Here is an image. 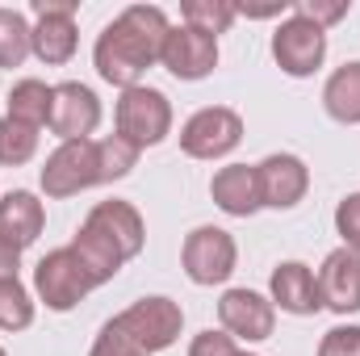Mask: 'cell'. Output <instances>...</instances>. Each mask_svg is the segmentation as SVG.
<instances>
[{"mask_svg":"<svg viewBox=\"0 0 360 356\" xmlns=\"http://www.w3.org/2000/svg\"><path fill=\"white\" fill-rule=\"evenodd\" d=\"M46 227V210L30 189H13L0 197V239L13 243L17 252H25Z\"/></svg>","mask_w":360,"mask_h":356,"instance_id":"cell-17","label":"cell"},{"mask_svg":"<svg viewBox=\"0 0 360 356\" xmlns=\"http://www.w3.org/2000/svg\"><path fill=\"white\" fill-rule=\"evenodd\" d=\"M63 143H76V139H89L92 130L101 126V101L89 84L80 80H68V84H55V105H51V122H46Z\"/></svg>","mask_w":360,"mask_h":356,"instance_id":"cell-12","label":"cell"},{"mask_svg":"<svg viewBox=\"0 0 360 356\" xmlns=\"http://www.w3.org/2000/svg\"><path fill=\"white\" fill-rule=\"evenodd\" d=\"M272 59L285 76H314L327 59V30H319L306 17H285L272 34Z\"/></svg>","mask_w":360,"mask_h":356,"instance_id":"cell-5","label":"cell"},{"mask_svg":"<svg viewBox=\"0 0 360 356\" xmlns=\"http://www.w3.org/2000/svg\"><path fill=\"white\" fill-rule=\"evenodd\" d=\"M84 222L96 227V231H105V235L122 248V256H126V260H134V256L143 252V243H147L143 214H139L130 201H117V197H113V201H96Z\"/></svg>","mask_w":360,"mask_h":356,"instance_id":"cell-16","label":"cell"},{"mask_svg":"<svg viewBox=\"0 0 360 356\" xmlns=\"http://www.w3.org/2000/svg\"><path fill=\"white\" fill-rule=\"evenodd\" d=\"M348 0H297L293 4V13L297 17H306V21H314L319 30H327V25H335V21H344L348 17Z\"/></svg>","mask_w":360,"mask_h":356,"instance_id":"cell-27","label":"cell"},{"mask_svg":"<svg viewBox=\"0 0 360 356\" xmlns=\"http://www.w3.org/2000/svg\"><path fill=\"white\" fill-rule=\"evenodd\" d=\"M168 34H172V25H168V13L160 4H130V8H122L101 30V38L92 46V63H96L101 80L122 92L134 89L143 80V72L151 63H160Z\"/></svg>","mask_w":360,"mask_h":356,"instance_id":"cell-1","label":"cell"},{"mask_svg":"<svg viewBox=\"0 0 360 356\" xmlns=\"http://www.w3.org/2000/svg\"><path fill=\"white\" fill-rule=\"evenodd\" d=\"M0 356H4V348H0Z\"/></svg>","mask_w":360,"mask_h":356,"instance_id":"cell-34","label":"cell"},{"mask_svg":"<svg viewBox=\"0 0 360 356\" xmlns=\"http://www.w3.org/2000/svg\"><path fill=\"white\" fill-rule=\"evenodd\" d=\"M235 260H239V248H235L231 231H222V227L188 231L184 252H180V265L193 285H222L235 272Z\"/></svg>","mask_w":360,"mask_h":356,"instance_id":"cell-6","label":"cell"},{"mask_svg":"<svg viewBox=\"0 0 360 356\" xmlns=\"http://www.w3.org/2000/svg\"><path fill=\"white\" fill-rule=\"evenodd\" d=\"M239 356H256V352H239Z\"/></svg>","mask_w":360,"mask_h":356,"instance_id":"cell-33","label":"cell"},{"mask_svg":"<svg viewBox=\"0 0 360 356\" xmlns=\"http://www.w3.org/2000/svg\"><path fill=\"white\" fill-rule=\"evenodd\" d=\"M34 55V25L17 8H0V68H21Z\"/></svg>","mask_w":360,"mask_h":356,"instance_id":"cell-22","label":"cell"},{"mask_svg":"<svg viewBox=\"0 0 360 356\" xmlns=\"http://www.w3.org/2000/svg\"><path fill=\"white\" fill-rule=\"evenodd\" d=\"M38 155V130L17 122V117H0V164L4 168H21Z\"/></svg>","mask_w":360,"mask_h":356,"instance_id":"cell-24","label":"cell"},{"mask_svg":"<svg viewBox=\"0 0 360 356\" xmlns=\"http://www.w3.org/2000/svg\"><path fill=\"white\" fill-rule=\"evenodd\" d=\"M218 319H222L226 336L260 344V340H269L272 327H276V306L264 293H256V289H226L222 302H218Z\"/></svg>","mask_w":360,"mask_h":356,"instance_id":"cell-10","label":"cell"},{"mask_svg":"<svg viewBox=\"0 0 360 356\" xmlns=\"http://www.w3.org/2000/svg\"><path fill=\"white\" fill-rule=\"evenodd\" d=\"M17 268H21V252H17L13 243H4V239H0V281L17 276Z\"/></svg>","mask_w":360,"mask_h":356,"instance_id":"cell-32","label":"cell"},{"mask_svg":"<svg viewBox=\"0 0 360 356\" xmlns=\"http://www.w3.org/2000/svg\"><path fill=\"white\" fill-rule=\"evenodd\" d=\"M319 293L323 306L335 314H356L360 310V252L335 248L319 268Z\"/></svg>","mask_w":360,"mask_h":356,"instance_id":"cell-14","label":"cell"},{"mask_svg":"<svg viewBox=\"0 0 360 356\" xmlns=\"http://www.w3.org/2000/svg\"><path fill=\"white\" fill-rule=\"evenodd\" d=\"M92 184H101L96 168V139H76V143H59L46 164H42V189L46 197H76Z\"/></svg>","mask_w":360,"mask_h":356,"instance_id":"cell-7","label":"cell"},{"mask_svg":"<svg viewBox=\"0 0 360 356\" xmlns=\"http://www.w3.org/2000/svg\"><path fill=\"white\" fill-rule=\"evenodd\" d=\"M272 306H281L285 314H319L323 310V293H319V276L302 260H285L272 268Z\"/></svg>","mask_w":360,"mask_h":356,"instance_id":"cell-15","label":"cell"},{"mask_svg":"<svg viewBox=\"0 0 360 356\" xmlns=\"http://www.w3.org/2000/svg\"><path fill=\"white\" fill-rule=\"evenodd\" d=\"M134 164H139V147H134V143H126L122 134L96 139V168H101V184L122 180Z\"/></svg>","mask_w":360,"mask_h":356,"instance_id":"cell-26","label":"cell"},{"mask_svg":"<svg viewBox=\"0 0 360 356\" xmlns=\"http://www.w3.org/2000/svg\"><path fill=\"white\" fill-rule=\"evenodd\" d=\"M180 13H184V25H193V30L218 38V34H226V30L235 25L239 4H235V0H184Z\"/></svg>","mask_w":360,"mask_h":356,"instance_id":"cell-23","label":"cell"},{"mask_svg":"<svg viewBox=\"0 0 360 356\" xmlns=\"http://www.w3.org/2000/svg\"><path fill=\"white\" fill-rule=\"evenodd\" d=\"M76 0H34V13H38V25H34V55L51 68L68 63L80 46V34H76Z\"/></svg>","mask_w":360,"mask_h":356,"instance_id":"cell-9","label":"cell"},{"mask_svg":"<svg viewBox=\"0 0 360 356\" xmlns=\"http://www.w3.org/2000/svg\"><path fill=\"white\" fill-rule=\"evenodd\" d=\"M34 289L46 302V310H59L63 314V310H72V306L84 302L92 281H89V272L80 268L72 248H55V252H46L38 260V268H34Z\"/></svg>","mask_w":360,"mask_h":356,"instance_id":"cell-8","label":"cell"},{"mask_svg":"<svg viewBox=\"0 0 360 356\" xmlns=\"http://www.w3.org/2000/svg\"><path fill=\"white\" fill-rule=\"evenodd\" d=\"M30 323H34V298H30V289L17 276L0 281V331H25Z\"/></svg>","mask_w":360,"mask_h":356,"instance_id":"cell-25","label":"cell"},{"mask_svg":"<svg viewBox=\"0 0 360 356\" xmlns=\"http://www.w3.org/2000/svg\"><path fill=\"white\" fill-rule=\"evenodd\" d=\"M188 356H239L235 348V336H226V331H201L193 344H188Z\"/></svg>","mask_w":360,"mask_h":356,"instance_id":"cell-31","label":"cell"},{"mask_svg":"<svg viewBox=\"0 0 360 356\" xmlns=\"http://www.w3.org/2000/svg\"><path fill=\"white\" fill-rule=\"evenodd\" d=\"M72 252H76V260H80V268L89 272L92 289L96 285H105V281H113L117 272H122V265H126V256H122V248L105 235V231H96V227H80L76 231V239L68 243Z\"/></svg>","mask_w":360,"mask_h":356,"instance_id":"cell-19","label":"cell"},{"mask_svg":"<svg viewBox=\"0 0 360 356\" xmlns=\"http://www.w3.org/2000/svg\"><path fill=\"white\" fill-rule=\"evenodd\" d=\"M89 356H143V352H139V348H134V344L117 331V323L109 319V323L101 327V336L92 340V352Z\"/></svg>","mask_w":360,"mask_h":356,"instance_id":"cell-30","label":"cell"},{"mask_svg":"<svg viewBox=\"0 0 360 356\" xmlns=\"http://www.w3.org/2000/svg\"><path fill=\"white\" fill-rule=\"evenodd\" d=\"M256 189H260V205L293 210L306 197V189H310V168L297 155H289V151L269 155V160L256 164Z\"/></svg>","mask_w":360,"mask_h":356,"instance_id":"cell-13","label":"cell"},{"mask_svg":"<svg viewBox=\"0 0 360 356\" xmlns=\"http://www.w3.org/2000/svg\"><path fill=\"white\" fill-rule=\"evenodd\" d=\"M210 197L222 214L231 218H252L260 210V189H256V168L248 164H226L210 180Z\"/></svg>","mask_w":360,"mask_h":356,"instance_id":"cell-18","label":"cell"},{"mask_svg":"<svg viewBox=\"0 0 360 356\" xmlns=\"http://www.w3.org/2000/svg\"><path fill=\"white\" fill-rule=\"evenodd\" d=\"M160 63L176 76V80H205L218 68V38L193 30V25H172Z\"/></svg>","mask_w":360,"mask_h":356,"instance_id":"cell-11","label":"cell"},{"mask_svg":"<svg viewBox=\"0 0 360 356\" xmlns=\"http://www.w3.org/2000/svg\"><path fill=\"white\" fill-rule=\"evenodd\" d=\"M243 143V117L226 105H210L197 109L184 126H180V151L193 160H222Z\"/></svg>","mask_w":360,"mask_h":356,"instance_id":"cell-4","label":"cell"},{"mask_svg":"<svg viewBox=\"0 0 360 356\" xmlns=\"http://www.w3.org/2000/svg\"><path fill=\"white\" fill-rule=\"evenodd\" d=\"M113 117H117V134L126 143H134L139 151L164 143L168 130H172V105H168L164 92L151 89V84H134V89L122 92Z\"/></svg>","mask_w":360,"mask_h":356,"instance_id":"cell-3","label":"cell"},{"mask_svg":"<svg viewBox=\"0 0 360 356\" xmlns=\"http://www.w3.org/2000/svg\"><path fill=\"white\" fill-rule=\"evenodd\" d=\"M323 105L335 122L360 126V63H344L331 72V80L323 84Z\"/></svg>","mask_w":360,"mask_h":356,"instance_id":"cell-20","label":"cell"},{"mask_svg":"<svg viewBox=\"0 0 360 356\" xmlns=\"http://www.w3.org/2000/svg\"><path fill=\"white\" fill-rule=\"evenodd\" d=\"M51 105H55V89L42 84V80H17L8 92V117L42 130L51 122Z\"/></svg>","mask_w":360,"mask_h":356,"instance_id":"cell-21","label":"cell"},{"mask_svg":"<svg viewBox=\"0 0 360 356\" xmlns=\"http://www.w3.org/2000/svg\"><path fill=\"white\" fill-rule=\"evenodd\" d=\"M319 356H360V327L348 323V327H331L319 344Z\"/></svg>","mask_w":360,"mask_h":356,"instance_id":"cell-29","label":"cell"},{"mask_svg":"<svg viewBox=\"0 0 360 356\" xmlns=\"http://www.w3.org/2000/svg\"><path fill=\"white\" fill-rule=\"evenodd\" d=\"M117 331L139 348L143 356L164 352L180 340V327H184V310H180L172 298H139L130 310H122L117 319Z\"/></svg>","mask_w":360,"mask_h":356,"instance_id":"cell-2","label":"cell"},{"mask_svg":"<svg viewBox=\"0 0 360 356\" xmlns=\"http://www.w3.org/2000/svg\"><path fill=\"white\" fill-rule=\"evenodd\" d=\"M335 231H340L344 248L360 252V193H348V197L335 205Z\"/></svg>","mask_w":360,"mask_h":356,"instance_id":"cell-28","label":"cell"}]
</instances>
